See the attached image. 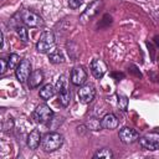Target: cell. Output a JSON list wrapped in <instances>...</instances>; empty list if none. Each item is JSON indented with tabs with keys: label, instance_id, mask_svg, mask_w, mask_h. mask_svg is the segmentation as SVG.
<instances>
[{
	"label": "cell",
	"instance_id": "4fadbf2b",
	"mask_svg": "<svg viewBox=\"0 0 159 159\" xmlns=\"http://www.w3.org/2000/svg\"><path fill=\"white\" fill-rule=\"evenodd\" d=\"M41 140H42V137H41L40 130H39V129H34V130H31L30 134L27 135L26 143H27V147H29L30 149L35 150V149H37L39 145L41 144Z\"/></svg>",
	"mask_w": 159,
	"mask_h": 159
},
{
	"label": "cell",
	"instance_id": "8992f818",
	"mask_svg": "<svg viewBox=\"0 0 159 159\" xmlns=\"http://www.w3.org/2000/svg\"><path fill=\"white\" fill-rule=\"evenodd\" d=\"M102 6H103V1H102V0H94V1H92V2L86 7V10L81 14L80 21H81L82 24L89 22V21L99 12V10H101Z\"/></svg>",
	"mask_w": 159,
	"mask_h": 159
},
{
	"label": "cell",
	"instance_id": "ba28073f",
	"mask_svg": "<svg viewBox=\"0 0 159 159\" xmlns=\"http://www.w3.org/2000/svg\"><path fill=\"white\" fill-rule=\"evenodd\" d=\"M118 137L124 144H133L139 139V132L130 127H123L118 132Z\"/></svg>",
	"mask_w": 159,
	"mask_h": 159
},
{
	"label": "cell",
	"instance_id": "44dd1931",
	"mask_svg": "<svg viewBox=\"0 0 159 159\" xmlns=\"http://www.w3.org/2000/svg\"><path fill=\"white\" fill-rule=\"evenodd\" d=\"M117 104H118V108L120 111H127L128 108V98L123 94H118L117 96Z\"/></svg>",
	"mask_w": 159,
	"mask_h": 159
},
{
	"label": "cell",
	"instance_id": "d6986e66",
	"mask_svg": "<svg viewBox=\"0 0 159 159\" xmlns=\"http://www.w3.org/2000/svg\"><path fill=\"white\" fill-rule=\"evenodd\" d=\"M48 61L53 65H58V63H63L65 58L60 51H51L48 53Z\"/></svg>",
	"mask_w": 159,
	"mask_h": 159
},
{
	"label": "cell",
	"instance_id": "5bb4252c",
	"mask_svg": "<svg viewBox=\"0 0 159 159\" xmlns=\"http://www.w3.org/2000/svg\"><path fill=\"white\" fill-rule=\"evenodd\" d=\"M43 81V73L41 70H35L31 72L29 80H27V83H29V87L30 88H37Z\"/></svg>",
	"mask_w": 159,
	"mask_h": 159
},
{
	"label": "cell",
	"instance_id": "30bf717a",
	"mask_svg": "<svg viewBox=\"0 0 159 159\" xmlns=\"http://www.w3.org/2000/svg\"><path fill=\"white\" fill-rule=\"evenodd\" d=\"M107 70H108V67H107L106 62L101 58H94L91 62V72L94 76V78H97V80H101L104 76V73L107 72Z\"/></svg>",
	"mask_w": 159,
	"mask_h": 159
},
{
	"label": "cell",
	"instance_id": "7a4b0ae2",
	"mask_svg": "<svg viewBox=\"0 0 159 159\" xmlns=\"http://www.w3.org/2000/svg\"><path fill=\"white\" fill-rule=\"evenodd\" d=\"M56 93H57V97H58V102L62 107H67L70 104V101H71V93H70V89L67 87V80H66V76H60V78L57 80V83H56Z\"/></svg>",
	"mask_w": 159,
	"mask_h": 159
},
{
	"label": "cell",
	"instance_id": "7c38bea8",
	"mask_svg": "<svg viewBox=\"0 0 159 159\" xmlns=\"http://www.w3.org/2000/svg\"><path fill=\"white\" fill-rule=\"evenodd\" d=\"M119 124V120L117 118V116L114 113H107L102 119H101V125L103 129H107V130H113L118 127Z\"/></svg>",
	"mask_w": 159,
	"mask_h": 159
},
{
	"label": "cell",
	"instance_id": "6da1fadb",
	"mask_svg": "<svg viewBox=\"0 0 159 159\" xmlns=\"http://www.w3.org/2000/svg\"><path fill=\"white\" fill-rule=\"evenodd\" d=\"M62 144H63V137H62V134H60L57 132L46 133L41 140L42 149L46 153H52V152L60 149L62 147Z\"/></svg>",
	"mask_w": 159,
	"mask_h": 159
},
{
	"label": "cell",
	"instance_id": "7402d4cb",
	"mask_svg": "<svg viewBox=\"0 0 159 159\" xmlns=\"http://www.w3.org/2000/svg\"><path fill=\"white\" fill-rule=\"evenodd\" d=\"M86 125H87V128L91 129V130H101V128H102L101 120H98L97 118H91V119H88V122H87Z\"/></svg>",
	"mask_w": 159,
	"mask_h": 159
},
{
	"label": "cell",
	"instance_id": "9a60e30c",
	"mask_svg": "<svg viewBox=\"0 0 159 159\" xmlns=\"http://www.w3.org/2000/svg\"><path fill=\"white\" fill-rule=\"evenodd\" d=\"M55 93H56V88H55L52 84H50V83L42 86V87L40 88V92H39L40 97H41L43 101H47V99L52 98V97L55 96Z\"/></svg>",
	"mask_w": 159,
	"mask_h": 159
},
{
	"label": "cell",
	"instance_id": "9c48e42d",
	"mask_svg": "<svg viewBox=\"0 0 159 159\" xmlns=\"http://www.w3.org/2000/svg\"><path fill=\"white\" fill-rule=\"evenodd\" d=\"M78 98L82 103H89L94 99L96 97V88L93 84L87 83V84H82L77 92Z\"/></svg>",
	"mask_w": 159,
	"mask_h": 159
},
{
	"label": "cell",
	"instance_id": "e0dca14e",
	"mask_svg": "<svg viewBox=\"0 0 159 159\" xmlns=\"http://www.w3.org/2000/svg\"><path fill=\"white\" fill-rule=\"evenodd\" d=\"M15 30H16V34L19 36V39L22 41V42H27L29 41V32H27V29H26V25H16L15 26Z\"/></svg>",
	"mask_w": 159,
	"mask_h": 159
},
{
	"label": "cell",
	"instance_id": "d4e9b609",
	"mask_svg": "<svg viewBox=\"0 0 159 159\" xmlns=\"http://www.w3.org/2000/svg\"><path fill=\"white\" fill-rule=\"evenodd\" d=\"M0 65H1V70H0V73H1V75H4V73L6 72V70L9 68V67H7V61H6L5 58H1V60H0Z\"/></svg>",
	"mask_w": 159,
	"mask_h": 159
},
{
	"label": "cell",
	"instance_id": "8fae6325",
	"mask_svg": "<svg viewBox=\"0 0 159 159\" xmlns=\"http://www.w3.org/2000/svg\"><path fill=\"white\" fill-rule=\"evenodd\" d=\"M87 80V72L82 66H76L71 71V82L75 86H82Z\"/></svg>",
	"mask_w": 159,
	"mask_h": 159
},
{
	"label": "cell",
	"instance_id": "ac0fdd59",
	"mask_svg": "<svg viewBox=\"0 0 159 159\" xmlns=\"http://www.w3.org/2000/svg\"><path fill=\"white\" fill-rule=\"evenodd\" d=\"M93 158L94 159H98V158L99 159H111V158H113V152L109 148H102L93 154Z\"/></svg>",
	"mask_w": 159,
	"mask_h": 159
},
{
	"label": "cell",
	"instance_id": "3957f363",
	"mask_svg": "<svg viewBox=\"0 0 159 159\" xmlns=\"http://www.w3.org/2000/svg\"><path fill=\"white\" fill-rule=\"evenodd\" d=\"M56 45L55 41V36L51 31H45L41 34L37 43H36V50L41 53H50L51 51H53Z\"/></svg>",
	"mask_w": 159,
	"mask_h": 159
},
{
	"label": "cell",
	"instance_id": "ffe728a7",
	"mask_svg": "<svg viewBox=\"0 0 159 159\" xmlns=\"http://www.w3.org/2000/svg\"><path fill=\"white\" fill-rule=\"evenodd\" d=\"M6 61H7V67L10 70H12V68H16V66L20 63L21 60H20V56L17 53H10Z\"/></svg>",
	"mask_w": 159,
	"mask_h": 159
},
{
	"label": "cell",
	"instance_id": "2e32d148",
	"mask_svg": "<svg viewBox=\"0 0 159 159\" xmlns=\"http://www.w3.org/2000/svg\"><path fill=\"white\" fill-rule=\"evenodd\" d=\"M138 142H139V145H140L143 149H145V150H157V149H159V143L152 142V140L147 139L145 137L139 138Z\"/></svg>",
	"mask_w": 159,
	"mask_h": 159
},
{
	"label": "cell",
	"instance_id": "5b68a950",
	"mask_svg": "<svg viewBox=\"0 0 159 159\" xmlns=\"http://www.w3.org/2000/svg\"><path fill=\"white\" fill-rule=\"evenodd\" d=\"M53 117V111L46 104V103H41L36 107V109L32 113V118L36 123L40 124H45L47 122H50Z\"/></svg>",
	"mask_w": 159,
	"mask_h": 159
},
{
	"label": "cell",
	"instance_id": "603a6c76",
	"mask_svg": "<svg viewBox=\"0 0 159 159\" xmlns=\"http://www.w3.org/2000/svg\"><path fill=\"white\" fill-rule=\"evenodd\" d=\"M83 1L84 0H68V6L71 9H73V10H76V9H78L83 4Z\"/></svg>",
	"mask_w": 159,
	"mask_h": 159
},
{
	"label": "cell",
	"instance_id": "52a82bcc",
	"mask_svg": "<svg viewBox=\"0 0 159 159\" xmlns=\"http://www.w3.org/2000/svg\"><path fill=\"white\" fill-rule=\"evenodd\" d=\"M31 72H32L31 62L27 58H22L20 61V63L16 66V68H15V76H16L17 81L21 82V83H25L29 80Z\"/></svg>",
	"mask_w": 159,
	"mask_h": 159
},
{
	"label": "cell",
	"instance_id": "cb8c5ba5",
	"mask_svg": "<svg viewBox=\"0 0 159 159\" xmlns=\"http://www.w3.org/2000/svg\"><path fill=\"white\" fill-rule=\"evenodd\" d=\"M14 128V120H12V118H9L4 124H2V129L5 130V132H9V130H11Z\"/></svg>",
	"mask_w": 159,
	"mask_h": 159
},
{
	"label": "cell",
	"instance_id": "277c9868",
	"mask_svg": "<svg viewBox=\"0 0 159 159\" xmlns=\"http://www.w3.org/2000/svg\"><path fill=\"white\" fill-rule=\"evenodd\" d=\"M19 16H20V20L24 25H26L27 27H42L43 26V20L42 17L31 11V10H27V9H24L19 12Z\"/></svg>",
	"mask_w": 159,
	"mask_h": 159
}]
</instances>
